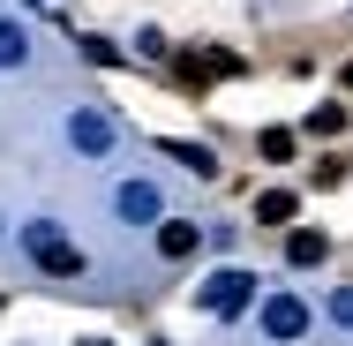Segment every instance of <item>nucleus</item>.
<instances>
[{
	"label": "nucleus",
	"instance_id": "1",
	"mask_svg": "<svg viewBox=\"0 0 353 346\" xmlns=\"http://www.w3.org/2000/svg\"><path fill=\"white\" fill-rule=\"evenodd\" d=\"M23 249H30V264H38L46 278H83V249L61 241L53 226H23Z\"/></svg>",
	"mask_w": 353,
	"mask_h": 346
},
{
	"label": "nucleus",
	"instance_id": "2",
	"mask_svg": "<svg viewBox=\"0 0 353 346\" xmlns=\"http://www.w3.org/2000/svg\"><path fill=\"white\" fill-rule=\"evenodd\" d=\"M301 324H308V309H301L293 294H279V301L263 309V331H271V339H301Z\"/></svg>",
	"mask_w": 353,
	"mask_h": 346
},
{
	"label": "nucleus",
	"instance_id": "3",
	"mask_svg": "<svg viewBox=\"0 0 353 346\" xmlns=\"http://www.w3.org/2000/svg\"><path fill=\"white\" fill-rule=\"evenodd\" d=\"M323 256H331V241H323L316 226H293V233H285V264L308 271V264H323Z\"/></svg>",
	"mask_w": 353,
	"mask_h": 346
},
{
	"label": "nucleus",
	"instance_id": "4",
	"mask_svg": "<svg viewBox=\"0 0 353 346\" xmlns=\"http://www.w3.org/2000/svg\"><path fill=\"white\" fill-rule=\"evenodd\" d=\"M241 301H248V278H241V271H225V278H211V286H203V309H218V316H233Z\"/></svg>",
	"mask_w": 353,
	"mask_h": 346
},
{
	"label": "nucleus",
	"instance_id": "5",
	"mask_svg": "<svg viewBox=\"0 0 353 346\" xmlns=\"http://www.w3.org/2000/svg\"><path fill=\"white\" fill-rule=\"evenodd\" d=\"M196 241H203V233H196L188 218H165V226H158V256H173V264H181V256H196Z\"/></svg>",
	"mask_w": 353,
	"mask_h": 346
},
{
	"label": "nucleus",
	"instance_id": "6",
	"mask_svg": "<svg viewBox=\"0 0 353 346\" xmlns=\"http://www.w3.org/2000/svg\"><path fill=\"white\" fill-rule=\"evenodd\" d=\"M256 218H263V226H285V218H293V189H263V196H256Z\"/></svg>",
	"mask_w": 353,
	"mask_h": 346
},
{
	"label": "nucleus",
	"instance_id": "7",
	"mask_svg": "<svg viewBox=\"0 0 353 346\" xmlns=\"http://www.w3.org/2000/svg\"><path fill=\"white\" fill-rule=\"evenodd\" d=\"M165 151H173V158H181L188 173H218V158L203 151V143H165Z\"/></svg>",
	"mask_w": 353,
	"mask_h": 346
},
{
	"label": "nucleus",
	"instance_id": "8",
	"mask_svg": "<svg viewBox=\"0 0 353 346\" xmlns=\"http://www.w3.org/2000/svg\"><path fill=\"white\" fill-rule=\"evenodd\" d=\"M339 128H346V106H316L308 113V136H339Z\"/></svg>",
	"mask_w": 353,
	"mask_h": 346
},
{
	"label": "nucleus",
	"instance_id": "9",
	"mask_svg": "<svg viewBox=\"0 0 353 346\" xmlns=\"http://www.w3.org/2000/svg\"><path fill=\"white\" fill-rule=\"evenodd\" d=\"M105 136H113V128H105L98 113H83V121H75V143H83V151H105Z\"/></svg>",
	"mask_w": 353,
	"mask_h": 346
},
{
	"label": "nucleus",
	"instance_id": "10",
	"mask_svg": "<svg viewBox=\"0 0 353 346\" xmlns=\"http://www.w3.org/2000/svg\"><path fill=\"white\" fill-rule=\"evenodd\" d=\"M121 211H128V218H150L158 196H150V189H121Z\"/></svg>",
	"mask_w": 353,
	"mask_h": 346
},
{
	"label": "nucleus",
	"instance_id": "11",
	"mask_svg": "<svg viewBox=\"0 0 353 346\" xmlns=\"http://www.w3.org/2000/svg\"><path fill=\"white\" fill-rule=\"evenodd\" d=\"M15 61H23V30H15V23H0V68H15Z\"/></svg>",
	"mask_w": 353,
	"mask_h": 346
},
{
	"label": "nucleus",
	"instance_id": "12",
	"mask_svg": "<svg viewBox=\"0 0 353 346\" xmlns=\"http://www.w3.org/2000/svg\"><path fill=\"white\" fill-rule=\"evenodd\" d=\"M263 158H293V136L285 128H263Z\"/></svg>",
	"mask_w": 353,
	"mask_h": 346
},
{
	"label": "nucleus",
	"instance_id": "13",
	"mask_svg": "<svg viewBox=\"0 0 353 346\" xmlns=\"http://www.w3.org/2000/svg\"><path fill=\"white\" fill-rule=\"evenodd\" d=\"M331 316H339V324H353V294H339V301H331Z\"/></svg>",
	"mask_w": 353,
	"mask_h": 346
},
{
	"label": "nucleus",
	"instance_id": "14",
	"mask_svg": "<svg viewBox=\"0 0 353 346\" xmlns=\"http://www.w3.org/2000/svg\"><path fill=\"white\" fill-rule=\"evenodd\" d=\"M346 90H353V61H346Z\"/></svg>",
	"mask_w": 353,
	"mask_h": 346
},
{
	"label": "nucleus",
	"instance_id": "15",
	"mask_svg": "<svg viewBox=\"0 0 353 346\" xmlns=\"http://www.w3.org/2000/svg\"><path fill=\"white\" fill-rule=\"evenodd\" d=\"M83 346H105V339H83Z\"/></svg>",
	"mask_w": 353,
	"mask_h": 346
}]
</instances>
